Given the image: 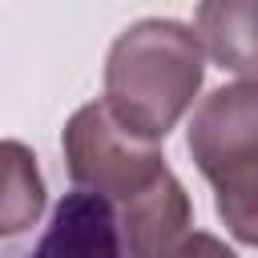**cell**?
Returning a JSON list of instances; mask_svg holds the SVG:
<instances>
[{
    "label": "cell",
    "instance_id": "7",
    "mask_svg": "<svg viewBox=\"0 0 258 258\" xmlns=\"http://www.w3.org/2000/svg\"><path fill=\"white\" fill-rule=\"evenodd\" d=\"M169 258H238L222 238H214V234H206V230H189L173 250H169Z\"/></svg>",
    "mask_w": 258,
    "mask_h": 258
},
{
    "label": "cell",
    "instance_id": "2",
    "mask_svg": "<svg viewBox=\"0 0 258 258\" xmlns=\"http://www.w3.org/2000/svg\"><path fill=\"white\" fill-rule=\"evenodd\" d=\"M198 173L214 185L226 230L254 246L258 238V81L214 89L189 117L185 133Z\"/></svg>",
    "mask_w": 258,
    "mask_h": 258
},
{
    "label": "cell",
    "instance_id": "6",
    "mask_svg": "<svg viewBox=\"0 0 258 258\" xmlns=\"http://www.w3.org/2000/svg\"><path fill=\"white\" fill-rule=\"evenodd\" d=\"M44 214V177L24 141H0V238L32 230Z\"/></svg>",
    "mask_w": 258,
    "mask_h": 258
},
{
    "label": "cell",
    "instance_id": "5",
    "mask_svg": "<svg viewBox=\"0 0 258 258\" xmlns=\"http://www.w3.org/2000/svg\"><path fill=\"white\" fill-rule=\"evenodd\" d=\"M194 36L218 69L258 81V0H198Z\"/></svg>",
    "mask_w": 258,
    "mask_h": 258
},
{
    "label": "cell",
    "instance_id": "3",
    "mask_svg": "<svg viewBox=\"0 0 258 258\" xmlns=\"http://www.w3.org/2000/svg\"><path fill=\"white\" fill-rule=\"evenodd\" d=\"M64 165L81 189H93L113 202V210H129L145 194H153L173 169L165 165L153 141L129 137L101 101L81 105L64 125Z\"/></svg>",
    "mask_w": 258,
    "mask_h": 258
},
{
    "label": "cell",
    "instance_id": "4",
    "mask_svg": "<svg viewBox=\"0 0 258 258\" xmlns=\"http://www.w3.org/2000/svg\"><path fill=\"white\" fill-rule=\"evenodd\" d=\"M121 222L109 198L73 189L56 202L52 222L24 258H121Z\"/></svg>",
    "mask_w": 258,
    "mask_h": 258
},
{
    "label": "cell",
    "instance_id": "1",
    "mask_svg": "<svg viewBox=\"0 0 258 258\" xmlns=\"http://www.w3.org/2000/svg\"><path fill=\"white\" fill-rule=\"evenodd\" d=\"M206 52L177 20L129 24L105 56V113L137 141H165L202 89Z\"/></svg>",
    "mask_w": 258,
    "mask_h": 258
},
{
    "label": "cell",
    "instance_id": "9",
    "mask_svg": "<svg viewBox=\"0 0 258 258\" xmlns=\"http://www.w3.org/2000/svg\"><path fill=\"white\" fill-rule=\"evenodd\" d=\"M254 246H258V238H254Z\"/></svg>",
    "mask_w": 258,
    "mask_h": 258
},
{
    "label": "cell",
    "instance_id": "8",
    "mask_svg": "<svg viewBox=\"0 0 258 258\" xmlns=\"http://www.w3.org/2000/svg\"><path fill=\"white\" fill-rule=\"evenodd\" d=\"M0 258H20V254H0Z\"/></svg>",
    "mask_w": 258,
    "mask_h": 258
}]
</instances>
